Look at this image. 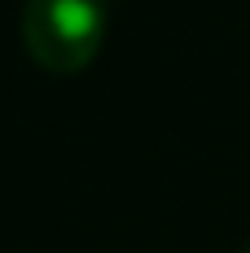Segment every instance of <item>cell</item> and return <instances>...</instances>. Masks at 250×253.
Wrapping results in <instances>:
<instances>
[{
  "mask_svg": "<svg viewBox=\"0 0 250 253\" xmlns=\"http://www.w3.org/2000/svg\"><path fill=\"white\" fill-rule=\"evenodd\" d=\"M107 37V0H30L22 11V41L37 66L77 74L100 55Z\"/></svg>",
  "mask_w": 250,
  "mask_h": 253,
  "instance_id": "6da1fadb",
  "label": "cell"
},
{
  "mask_svg": "<svg viewBox=\"0 0 250 253\" xmlns=\"http://www.w3.org/2000/svg\"><path fill=\"white\" fill-rule=\"evenodd\" d=\"M243 253H250V242H247V246H243Z\"/></svg>",
  "mask_w": 250,
  "mask_h": 253,
  "instance_id": "7a4b0ae2",
  "label": "cell"
}]
</instances>
